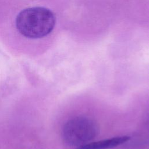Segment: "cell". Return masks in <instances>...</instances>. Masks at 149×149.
I'll use <instances>...</instances> for the list:
<instances>
[{
    "label": "cell",
    "mask_w": 149,
    "mask_h": 149,
    "mask_svg": "<svg viewBox=\"0 0 149 149\" xmlns=\"http://www.w3.org/2000/svg\"><path fill=\"white\" fill-rule=\"evenodd\" d=\"M56 23L54 13L44 7H33L22 10L16 19L17 29L26 37L39 38L49 34Z\"/></svg>",
    "instance_id": "1"
},
{
    "label": "cell",
    "mask_w": 149,
    "mask_h": 149,
    "mask_svg": "<svg viewBox=\"0 0 149 149\" xmlns=\"http://www.w3.org/2000/svg\"><path fill=\"white\" fill-rule=\"evenodd\" d=\"M97 134L98 127L95 122L85 116L72 118L65 123L62 130L64 141L76 148L93 141Z\"/></svg>",
    "instance_id": "2"
},
{
    "label": "cell",
    "mask_w": 149,
    "mask_h": 149,
    "mask_svg": "<svg viewBox=\"0 0 149 149\" xmlns=\"http://www.w3.org/2000/svg\"><path fill=\"white\" fill-rule=\"evenodd\" d=\"M130 139L127 136H122L97 141H91L74 149H109L122 144Z\"/></svg>",
    "instance_id": "3"
},
{
    "label": "cell",
    "mask_w": 149,
    "mask_h": 149,
    "mask_svg": "<svg viewBox=\"0 0 149 149\" xmlns=\"http://www.w3.org/2000/svg\"><path fill=\"white\" fill-rule=\"evenodd\" d=\"M140 133V140L142 139V142L141 143L149 144V112L145 118Z\"/></svg>",
    "instance_id": "4"
}]
</instances>
